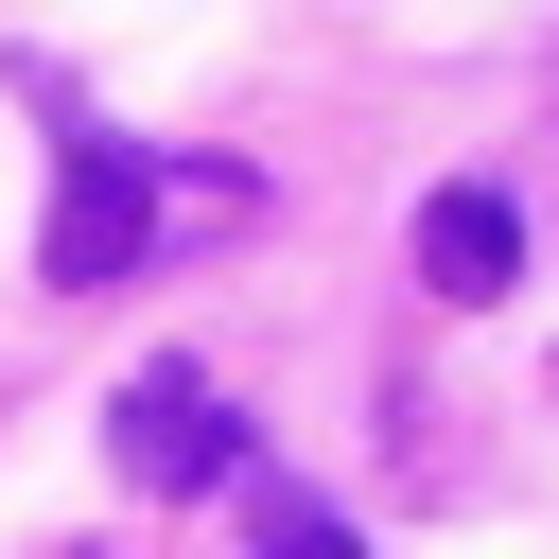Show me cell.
Instances as JSON below:
<instances>
[{
  "instance_id": "obj_1",
  "label": "cell",
  "mask_w": 559,
  "mask_h": 559,
  "mask_svg": "<svg viewBox=\"0 0 559 559\" xmlns=\"http://www.w3.org/2000/svg\"><path fill=\"white\" fill-rule=\"evenodd\" d=\"M105 454H122L140 489H210V472H245V437H227V402H210L192 367H140V384L105 402Z\"/></svg>"
},
{
  "instance_id": "obj_2",
  "label": "cell",
  "mask_w": 559,
  "mask_h": 559,
  "mask_svg": "<svg viewBox=\"0 0 559 559\" xmlns=\"http://www.w3.org/2000/svg\"><path fill=\"white\" fill-rule=\"evenodd\" d=\"M140 227H157L140 157H122V140H70V192H52V280H70V297H105V280L140 262Z\"/></svg>"
},
{
  "instance_id": "obj_3",
  "label": "cell",
  "mask_w": 559,
  "mask_h": 559,
  "mask_svg": "<svg viewBox=\"0 0 559 559\" xmlns=\"http://www.w3.org/2000/svg\"><path fill=\"white\" fill-rule=\"evenodd\" d=\"M419 280H437V297H507V280H524V210L454 175V192L419 210Z\"/></svg>"
},
{
  "instance_id": "obj_4",
  "label": "cell",
  "mask_w": 559,
  "mask_h": 559,
  "mask_svg": "<svg viewBox=\"0 0 559 559\" xmlns=\"http://www.w3.org/2000/svg\"><path fill=\"white\" fill-rule=\"evenodd\" d=\"M245 524H262V559H349V524L314 489H280V472H245Z\"/></svg>"
}]
</instances>
